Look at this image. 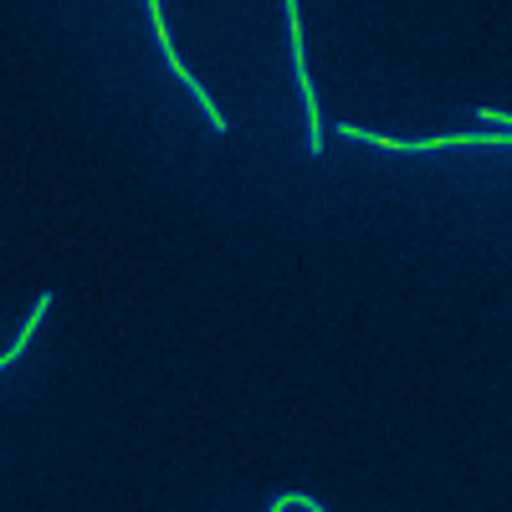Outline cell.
Segmentation results:
<instances>
[{"label":"cell","instance_id":"1","mask_svg":"<svg viewBox=\"0 0 512 512\" xmlns=\"http://www.w3.org/2000/svg\"><path fill=\"white\" fill-rule=\"evenodd\" d=\"M52 297H57V292H41L36 303H31V318H26V323H21V333L11 338V349L0 354V369H16V359L26 354V344H31V338H36V328H41V318H47V308H52Z\"/></svg>","mask_w":512,"mask_h":512}]
</instances>
